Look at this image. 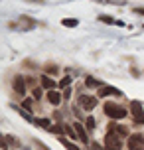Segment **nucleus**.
I'll use <instances>...</instances> for the list:
<instances>
[{"mask_svg":"<svg viewBox=\"0 0 144 150\" xmlns=\"http://www.w3.org/2000/svg\"><path fill=\"white\" fill-rule=\"evenodd\" d=\"M105 115L111 117V119H124V117H126V109L114 105V103H107L105 105Z\"/></svg>","mask_w":144,"mask_h":150,"instance_id":"obj_1","label":"nucleus"},{"mask_svg":"<svg viewBox=\"0 0 144 150\" xmlns=\"http://www.w3.org/2000/svg\"><path fill=\"white\" fill-rule=\"evenodd\" d=\"M121 138L119 134H114V130H109V134L105 136V148L107 150H121Z\"/></svg>","mask_w":144,"mask_h":150,"instance_id":"obj_2","label":"nucleus"},{"mask_svg":"<svg viewBox=\"0 0 144 150\" xmlns=\"http://www.w3.org/2000/svg\"><path fill=\"white\" fill-rule=\"evenodd\" d=\"M130 111H132V117H134V122L136 125H144V109L140 101H132L130 103Z\"/></svg>","mask_w":144,"mask_h":150,"instance_id":"obj_3","label":"nucleus"},{"mask_svg":"<svg viewBox=\"0 0 144 150\" xmlns=\"http://www.w3.org/2000/svg\"><path fill=\"white\" fill-rule=\"evenodd\" d=\"M128 150H144V136L132 134L128 138Z\"/></svg>","mask_w":144,"mask_h":150,"instance_id":"obj_4","label":"nucleus"},{"mask_svg":"<svg viewBox=\"0 0 144 150\" xmlns=\"http://www.w3.org/2000/svg\"><path fill=\"white\" fill-rule=\"evenodd\" d=\"M79 105L83 107L85 111H91L97 107V97H89V95H79Z\"/></svg>","mask_w":144,"mask_h":150,"instance_id":"obj_5","label":"nucleus"},{"mask_svg":"<svg viewBox=\"0 0 144 150\" xmlns=\"http://www.w3.org/2000/svg\"><path fill=\"white\" fill-rule=\"evenodd\" d=\"M14 91L18 93V95H24V93H26V83H24L22 75H16V79H14Z\"/></svg>","mask_w":144,"mask_h":150,"instance_id":"obj_6","label":"nucleus"},{"mask_svg":"<svg viewBox=\"0 0 144 150\" xmlns=\"http://www.w3.org/2000/svg\"><path fill=\"white\" fill-rule=\"evenodd\" d=\"M73 127H75V132H77V136H79V140H83V142H89V136H87V132H85V128L81 127V122H75Z\"/></svg>","mask_w":144,"mask_h":150,"instance_id":"obj_7","label":"nucleus"},{"mask_svg":"<svg viewBox=\"0 0 144 150\" xmlns=\"http://www.w3.org/2000/svg\"><path fill=\"white\" fill-rule=\"evenodd\" d=\"M47 101H49L52 105H59L61 103V93L59 91H49V93H47Z\"/></svg>","mask_w":144,"mask_h":150,"instance_id":"obj_8","label":"nucleus"},{"mask_svg":"<svg viewBox=\"0 0 144 150\" xmlns=\"http://www.w3.org/2000/svg\"><path fill=\"white\" fill-rule=\"evenodd\" d=\"M99 95H101V97H107V95H121V91L116 89V87H101Z\"/></svg>","mask_w":144,"mask_h":150,"instance_id":"obj_9","label":"nucleus"},{"mask_svg":"<svg viewBox=\"0 0 144 150\" xmlns=\"http://www.w3.org/2000/svg\"><path fill=\"white\" fill-rule=\"evenodd\" d=\"M59 142L63 144V146H65V148H67V150H81V148H79V146H75V144H73V142H69L67 138H63V136H59Z\"/></svg>","mask_w":144,"mask_h":150,"instance_id":"obj_10","label":"nucleus"},{"mask_svg":"<svg viewBox=\"0 0 144 150\" xmlns=\"http://www.w3.org/2000/svg\"><path fill=\"white\" fill-rule=\"evenodd\" d=\"M36 125L42 127V128H46V130H49V128H52V120H49V119H38V120H36Z\"/></svg>","mask_w":144,"mask_h":150,"instance_id":"obj_11","label":"nucleus"},{"mask_svg":"<svg viewBox=\"0 0 144 150\" xmlns=\"http://www.w3.org/2000/svg\"><path fill=\"white\" fill-rule=\"evenodd\" d=\"M42 85H44V87H47V89H53V87H55V81H53V79H49L47 75H44V77H42Z\"/></svg>","mask_w":144,"mask_h":150,"instance_id":"obj_12","label":"nucleus"},{"mask_svg":"<svg viewBox=\"0 0 144 150\" xmlns=\"http://www.w3.org/2000/svg\"><path fill=\"white\" fill-rule=\"evenodd\" d=\"M61 24H63L65 28H73V26L79 24V20H75V18H65V20H61Z\"/></svg>","mask_w":144,"mask_h":150,"instance_id":"obj_13","label":"nucleus"},{"mask_svg":"<svg viewBox=\"0 0 144 150\" xmlns=\"http://www.w3.org/2000/svg\"><path fill=\"white\" fill-rule=\"evenodd\" d=\"M85 85H87V87H97L101 83H99L97 79H93V77H87V79H85Z\"/></svg>","mask_w":144,"mask_h":150,"instance_id":"obj_14","label":"nucleus"},{"mask_svg":"<svg viewBox=\"0 0 144 150\" xmlns=\"http://www.w3.org/2000/svg\"><path fill=\"white\" fill-rule=\"evenodd\" d=\"M114 130H116V134H119V136H126V134H128V128H126V127H114Z\"/></svg>","mask_w":144,"mask_h":150,"instance_id":"obj_15","label":"nucleus"},{"mask_svg":"<svg viewBox=\"0 0 144 150\" xmlns=\"http://www.w3.org/2000/svg\"><path fill=\"white\" fill-rule=\"evenodd\" d=\"M99 20H101V22H105V24H119L114 18H111V16H101Z\"/></svg>","mask_w":144,"mask_h":150,"instance_id":"obj_16","label":"nucleus"},{"mask_svg":"<svg viewBox=\"0 0 144 150\" xmlns=\"http://www.w3.org/2000/svg\"><path fill=\"white\" fill-rule=\"evenodd\" d=\"M69 83H71V77H69V75H67V77H63V79H61V81H59V87H61V89H65V87H67Z\"/></svg>","mask_w":144,"mask_h":150,"instance_id":"obj_17","label":"nucleus"},{"mask_svg":"<svg viewBox=\"0 0 144 150\" xmlns=\"http://www.w3.org/2000/svg\"><path fill=\"white\" fill-rule=\"evenodd\" d=\"M95 127H97V120L93 119V117H89V119H87V128H89V130H93Z\"/></svg>","mask_w":144,"mask_h":150,"instance_id":"obj_18","label":"nucleus"},{"mask_svg":"<svg viewBox=\"0 0 144 150\" xmlns=\"http://www.w3.org/2000/svg\"><path fill=\"white\" fill-rule=\"evenodd\" d=\"M24 109H26V111H32V109H34V101H32V99H26V101H24Z\"/></svg>","mask_w":144,"mask_h":150,"instance_id":"obj_19","label":"nucleus"},{"mask_svg":"<svg viewBox=\"0 0 144 150\" xmlns=\"http://www.w3.org/2000/svg\"><path fill=\"white\" fill-rule=\"evenodd\" d=\"M69 95H71V89L65 87V89H63V99H69Z\"/></svg>","mask_w":144,"mask_h":150,"instance_id":"obj_20","label":"nucleus"},{"mask_svg":"<svg viewBox=\"0 0 144 150\" xmlns=\"http://www.w3.org/2000/svg\"><path fill=\"white\" fill-rule=\"evenodd\" d=\"M36 146H38V150H49V148H46V146H44V144L40 142V140H36Z\"/></svg>","mask_w":144,"mask_h":150,"instance_id":"obj_21","label":"nucleus"},{"mask_svg":"<svg viewBox=\"0 0 144 150\" xmlns=\"http://www.w3.org/2000/svg\"><path fill=\"white\" fill-rule=\"evenodd\" d=\"M34 97H36V99L42 97V89H34Z\"/></svg>","mask_w":144,"mask_h":150,"instance_id":"obj_22","label":"nucleus"},{"mask_svg":"<svg viewBox=\"0 0 144 150\" xmlns=\"http://www.w3.org/2000/svg\"><path fill=\"white\" fill-rule=\"evenodd\" d=\"M91 148H93V150H103V146H101V144H95V142H93V144H91Z\"/></svg>","mask_w":144,"mask_h":150,"instance_id":"obj_23","label":"nucleus"},{"mask_svg":"<svg viewBox=\"0 0 144 150\" xmlns=\"http://www.w3.org/2000/svg\"><path fill=\"white\" fill-rule=\"evenodd\" d=\"M134 12H136V14H140V16H144V8H136Z\"/></svg>","mask_w":144,"mask_h":150,"instance_id":"obj_24","label":"nucleus"}]
</instances>
